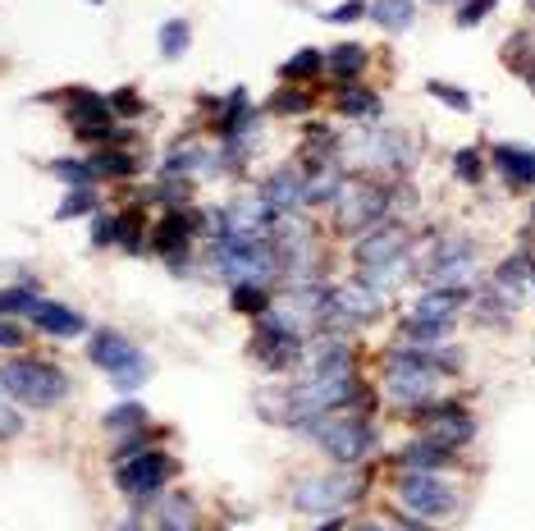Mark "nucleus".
Wrapping results in <instances>:
<instances>
[{"label": "nucleus", "instance_id": "1", "mask_svg": "<svg viewBox=\"0 0 535 531\" xmlns=\"http://www.w3.org/2000/svg\"><path fill=\"white\" fill-rule=\"evenodd\" d=\"M0 390L14 403H23V408H55L69 394V376L60 367H51V362L14 358L0 367Z\"/></svg>", "mask_w": 535, "mask_h": 531}, {"label": "nucleus", "instance_id": "2", "mask_svg": "<svg viewBox=\"0 0 535 531\" xmlns=\"http://www.w3.org/2000/svg\"><path fill=\"white\" fill-rule=\"evenodd\" d=\"M302 435H311L334 463L353 467L362 463L366 454L375 449V426L366 417H343V412H321V417H311V422L298 426Z\"/></svg>", "mask_w": 535, "mask_h": 531}, {"label": "nucleus", "instance_id": "3", "mask_svg": "<svg viewBox=\"0 0 535 531\" xmlns=\"http://www.w3.org/2000/svg\"><path fill=\"white\" fill-rule=\"evenodd\" d=\"M439 371H449L444 358H430L426 348H398L389 353V367H385V385L403 408L417 412L421 403H430V390H435Z\"/></svg>", "mask_w": 535, "mask_h": 531}, {"label": "nucleus", "instance_id": "4", "mask_svg": "<svg viewBox=\"0 0 535 531\" xmlns=\"http://www.w3.org/2000/svg\"><path fill=\"white\" fill-rule=\"evenodd\" d=\"M325 312H330V289H321V284H298V289L284 293L279 303H270V321L284 326L293 339H302V344L311 339V330L325 326Z\"/></svg>", "mask_w": 535, "mask_h": 531}, {"label": "nucleus", "instance_id": "5", "mask_svg": "<svg viewBox=\"0 0 535 531\" xmlns=\"http://www.w3.org/2000/svg\"><path fill=\"white\" fill-rule=\"evenodd\" d=\"M366 495L362 472H334V477H311L293 486V509L302 513H339Z\"/></svg>", "mask_w": 535, "mask_h": 531}, {"label": "nucleus", "instance_id": "6", "mask_svg": "<svg viewBox=\"0 0 535 531\" xmlns=\"http://www.w3.org/2000/svg\"><path fill=\"white\" fill-rule=\"evenodd\" d=\"M389 211V193L375 184H348L343 179L339 197H334V229L339 234H362V229H375L380 216Z\"/></svg>", "mask_w": 535, "mask_h": 531}, {"label": "nucleus", "instance_id": "7", "mask_svg": "<svg viewBox=\"0 0 535 531\" xmlns=\"http://www.w3.org/2000/svg\"><path fill=\"white\" fill-rule=\"evenodd\" d=\"M380 307H385V293L371 289L366 280H348L339 284V289H330V312H325V326H366V321H375L380 316Z\"/></svg>", "mask_w": 535, "mask_h": 531}, {"label": "nucleus", "instance_id": "8", "mask_svg": "<svg viewBox=\"0 0 535 531\" xmlns=\"http://www.w3.org/2000/svg\"><path fill=\"white\" fill-rule=\"evenodd\" d=\"M398 499H403V509L412 518H444V513H453V486H444L435 472H407L398 481Z\"/></svg>", "mask_w": 535, "mask_h": 531}, {"label": "nucleus", "instance_id": "9", "mask_svg": "<svg viewBox=\"0 0 535 531\" xmlns=\"http://www.w3.org/2000/svg\"><path fill=\"white\" fill-rule=\"evenodd\" d=\"M471 271H476V248L467 239H444L435 248V257L421 266L426 284H435V289H462V280Z\"/></svg>", "mask_w": 535, "mask_h": 531}, {"label": "nucleus", "instance_id": "10", "mask_svg": "<svg viewBox=\"0 0 535 531\" xmlns=\"http://www.w3.org/2000/svg\"><path fill=\"white\" fill-rule=\"evenodd\" d=\"M275 211H270L266 197H238L234 206H225V234L238 243H270V229H275Z\"/></svg>", "mask_w": 535, "mask_h": 531}, {"label": "nucleus", "instance_id": "11", "mask_svg": "<svg viewBox=\"0 0 535 531\" xmlns=\"http://www.w3.org/2000/svg\"><path fill=\"white\" fill-rule=\"evenodd\" d=\"M353 152L362 156L371 170H407L412 165V142H407V133H394V129H371L362 133V138L353 142Z\"/></svg>", "mask_w": 535, "mask_h": 531}, {"label": "nucleus", "instance_id": "12", "mask_svg": "<svg viewBox=\"0 0 535 531\" xmlns=\"http://www.w3.org/2000/svg\"><path fill=\"white\" fill-rule=\"evenodd\" d=\"M412 417H421V422H426V440H435V445H444V449H458L476 435V422H471L462 408H453V403H435V408L421 403Z\"/></svg>", "mask_w": 535, "mask_h": 531}, {"label": "nucleus", "instance_id": "13", "mask_svg": "<svg viewBox=\"0 0 535 531\" xmlns=\"http://www.w3.org/2000/svg\"><path fill=\"white\" fill-rule=\"evenodd\" d=\"M170 472H174V463L165 454H138L115 467V486L124 490V495H156V490L170 481Z\"/></svg>", "mask_w": 535, "mask_h": 531}, {"label": "nucleus", "instance_id": "14", "mask_svg": "<svg viewBox=\"0 0 535 531\" xmlns=\"http://www.w3.org/2000/svg\"><path fill=\"white\" fill-rule=\"evenodd\" d=\"M407 229L398 220H385V225H375L362 243H357V261H362V271H375V266H389V261L407 257Z\"/></svg>", "mask_w": 535, "mask_h": 531}, {"label": "nucleus", "instance_id": "15", "mask_svg": "<svg viewBox=\"0 0 535 531\" xmlns=\"http://www.w3.org/2000/svg\"><path fill=\"white\" fill-rule=\"evenodd\" d=\"M257 358L266 362L270 371H284V367H293V362L302 358V339H293L284 326H275V321H261V330H257Z\"/></svg>", "mask_w": 535, "mask_h": 531}, {"label": "nucleus", "instance_id": "16", "mask_svg": "<svg viewBox=\"0 0 535 531\" xmlns=\"http://www.w3.org/2000/svg\"><path fill=\"white\" fill-rule=\"evenodd\" d=\"M193 229H202V216H188V211H170V216L156 225V248L170 257L174 271H183V248L193 239Z\"/></svg>", "mask_w": 535, "mask_h": 531}, {"label": "nucleus", "instance_id": "17", "mask_svg": "<svg viewBox=\"0 0 535 531\" xmlns=\"http://www.w3.org/2000/svg\"><path fill=\"white\" fill-rule=\"evenodd\" d=\"M65 120L74 124L78 133H92V129H110V120H115V110H110L106 97H97V92H87V87H78V92H69V110Z\"/></svg>", "mask_w": 535, "mask_h": 531}, {"label": "nucleus", "instance_id": "18", "mask_svg": "<svg viewBox=\"0 0 535 531\" xmlns=\"http://www.w3.org/2000/svg\"><path fill=\"white\" fill-rule=\"evenodd\" d=\"M343 188V165L334 161H307V179H302V206H321L334 202Z\"/></svg>", "mask_w": 535, "mask_h": 531}, {"label": "nucleus", "instance_id": "19", "mask_svg": "<svg viewBox=\"0 0 535 531\" xmlns=\"http://www.w3.org/2000/svg\"><path fill=\"white\" fill-rule=\"evenodd\" d=\"M261 197L270 202V211L275 216H289V211H298L302 206V170L298 165H284V170H275L261 184Z\"/></svg>", "mask_w": 535, "mask_h": 531}, {"label": "nucleus", "instance_id": "20", "mask_svg": "<svg viewBox=\"0 0 535 531\" xmlns=\"http://www.w3.org/2000/svg\"><path fill=\"white\" fill-rule=\"evenodd\" d=\"M87 358L97 362V367L115 371V367H124L129 358H138V348H133V339L119 335V330H97L92 344H87Z\"/></svg>", "mask_w": 535, "mask_h": 531}, {"label": "nucleus", "instance_id": "21", "mask_svg": "<svg viewBox=\"0 0 535 531\" xmlns=\"http://www.w3.org/2000/svg\"><path fill=\"white\" fill-rule=\"evenodd\" d=\"M33 321L51 339H74V335H83V330H87V321L78 312H69V307H60V303H46V298H37Z\"/></svg>", "mask_w": 535, "mask_h": 531}, {"label": "nucleus", "instance_id": "22", "mask_svg": "<svg viewBox=\"0 0 535 531\" xmlns=\"http://www.w3.org/2000/svg\"><path fill=\"white\" fill-rule=\"evenodd\" d=\"M494 165L517 193L526 184H535V147H494Z\"/></svg>", "mask_w": 535, "mask_h": 531}, {"label": "nucleus", "instance_id": "23", "mask_svg": "<svg viewBox=\"0 0 535 531\" xmlns=\"http://www.w3.org/2000/svg\"><path fill=\"white\" fill-rule=\"evenodd\" d=\"M462 303L467 289H430L426 298H417V321H453Z\"/></svg>", "mask_w": 535, "mask_h": 531}, {"label": "nucleus", "instance_id": "24", "mask_svg": "<svg viewBox=\"0 0 535 531\" xmlns=\"http://www.w3.org/2000/svg\"><path fill=\"white\" fill-rule=\"evenodd\" d=\"M453 458V449L435 445V440H412V445L398 454V467L403 472H435V467H444Z\"/></svg>", "mask_w": 535, "mask_h": 531}, {"label": "nucleus", "instance_id": "25", "mask_svg": "<svg viewBox=\"0 0 535 531\" xmlns=\"http://www.w3.org/2000/svg\"><path fill=\"white\" fill-rule=\"evenodd\" d=\"M371 19L380 23L385 33H407V28H412V19H417V5H412V0H375Z\"/></svg>", "mask_w": 535, "mask_h": 531}, {"label": "nucleus", "instance_id": "26", "mask_svg": "<svg viewBox=\"0 0 535 531\" xmlns=\"http://www.w3.org/2000/svg\"><path fill=\"white\" fill-rule=\"evenodd\" d=\"M449 335H453V321H417V316H412L403 326L407 348H439Z\"/></svg>", "mask_w": 535, "mask_h": 531}, {"label": "nucleus", "instance_id": "27", "mask_svg": "<svg viewBox=\"0 0 535 531\" xmlns=\"http://www.w3.org/2000/svg\"><path fill=\"white\" fill-rule=\"evenodd\" d=\"M339 110L348 115V120H380V115H385L380 97H375V92H362V87H348V92H339Z\"/></svg>", "mask_w": 535, "mask_h": 531}, {"label": "nucleus", "instance_id": "28", "mask_svg": "<svg viewBox=\"0 0 535 531\" xmlns=\"http://www.w3.org/2000/svg\"><path fill=\"white\" fill-rule=\"evenodd\" d=\"M330 69L339 74V83H353V78L366 69V46H362V42L334 46V51H330Z\"/></svg>", "mask_w": 535, "mask_h": 531}, {"label": "nucleus", "instance_id": "29", "mask_svg": "<svg viewBox=\"0 0 535 531\" xmlns=\"http://www.w3.org/2000/svg\"><path fill=\"white\" fill-rule=\"evenodd\" d=\"M197 170H211V161H206L202 147H174L170 156H165V174H174V179H183V174H197Z\"/></svg>", "mask_w": 535, "mask_h": 531}, {"label": "nucleus", "instance_id": "30", "mask_svg": "<svg viewBox=\"0 0 535 531\" xmlns=\"http://www.w3.org/2000/svg\"><path fill=\"white\" fill-rule=\"evenodd\" d=\"M321 65H325L321 51H316V46H302L298 55H289V60H284V69H279V74H284V83H302V78H311Z\"/></svg>", "mask_w": 535, "mask_h": 531}, {"label": "nucleus", "instance_id": "31", "mask_svg": "<svg viewBox=\"0 0 535 531\" xmlns=\"http://www.w3.org/2000/svg\"><path fill=\"white\" fill-rule=\"evenodd\" d=\"M266 307H270V293L261 289L257 280H243V284H234V312L257 316V312H266Z\"/></svg>", "mask_w": 535, "mask_h": 531}, {"label": "nucleus", "instance_id": "32", "mask_svg": "<svg viewBox=\"0 0 535 531\" xmlns=\"http://www.w3.org/2000/svg\"><path fill=\"white\" fill-rule=\"evenodd\" d=\"M188 42H193V28H188L183 19L161 23V51H165V60H179V55L188 51Z\"/></svg>", "mask_w": 535, "mask_h": 531}, {"label": "nucleus", "instance_id": "33", "mask_svg": "<svg viewBox=\"0 0 535 531\" xmlns=\"http://www.w3.org/2000/svg\"><path fill=\"white\" fill-rule=\"evenodd\" d=\"M51 174L65 179V184H74V188H92V179H97L92 161H51Z\"/></svg>", "mask_w": 535, "mask_h": 531}, {"label": "nucleus", "instance_id": "34", "mask_svg": "<svg viewBox=\"0 0 535 531\" xmlns=\"http://www.w3.org/2000/svg\"><path fill=\"white\" fill-rule=\"evenodd\" d=\"M92 170L110 174V179H124V174L138 170V161H133V156H124V152H101V156H92Z\"/></svg>", "mask_w": 535, "mask_h": 531}, {"label": "nucleus", "instance_id": "35", "mask_svg": "<svg viewBox=\"0 0 535 531\" xmlns=\"http://www.w3.org/2000/svg\"><path fill=\"white\" fill-rule=\"evenodd\" d=\"M110 380H115V390H138L142 380H147V358H142V353L138 358H129L124 367L110 371Z\"/></svg>", "mask_w": 535, "mask_h": 531}, {"label": "nucleus", "instance_id": "36", "mask_svg": "<svg viewBox=\"0 0 535 531\" xmlns=\"http://www.w3.org/2000/svg\"><path fill=\"white\" fill-rule=\"evenodd\" d=\"M147 422V408L142 403H119L115 412H106V426L110 431H133V426Z\"/></svg>", "mask_w": 535, "mask_h": 531}, {"label": "nucleus", "instance_id": "37", "mask_svg": "<svg viewBox=\"0 0 535 531\" xmlns=\"http://www.w3.org/2000/svg\"><path fill=\"white\" fill-rule=\"evenodd\" d=\"M92 206H97V193H92V188H69V197L60 202V211H55V216H60V220H74V216H87Z\"/></svg>", "mask_w": 535, "mask_h": 531}, {"label": "nucleus", "instance_id": "38", "mask_svg": "<svg viewBox=\"0 0 535 531\" xmlns=\"http://www.w3.org/2000/svg\"><path fill=\"white\" fill-rule=\"evenodd\" d=\"M33 307H37V293L33 289H5V293H0V316L33 312Z\"/></svg>", "mask_w": 535, "mask_h": 531}, {"label": "nucleus", "instance_id": "39", "mask_svg": "<svg viewBox=\"0 0 535 531\" xmlns=\"http://www.w3.org/2000/svg\"><path fill=\"white\" fill-rule=\"evenodd\" d=\"M23 431V417L14 412V399L5 390H0V440H14V435Z\"/></svg>", "mask_w": 535, "mask_h": 531}, {"label": "nucleus", "instance_id": "40", "mask_svg": "<svg viewBox=\"0 0 535 531\" xmlns=\"http://www.w3.org/2000/svg\"><path fill=\"white\" fill-rule=\"evenodd\" d=\"M307 106H311L307 92H279V97L270 101V110H275V115H307Z\"/></svg>", "mask_w": 535, "mask_h": 531}, {"label": "nucleus", "instance_id": "41", "mask_svg": "<svg viewBox=\"0 0 535 531\" xmlns=\"http://www.w3.org/2000/svg\"><path fill=\"white\" fill-rule=\"evenodd\" d=\"M430 87V97H439L444 106H453V110H471V97L467 92H458V87H449V83H426Z\"/></svg>", "mask_w": 535, "mask_h": 531}, {"label": "nucleus", "instance_id": "42", "mask_svg": "<svg viewBox=\"0 0 535 531\" xmlns=\"http://www.w3.org/2000/svg\"><path fill=\"white\" fill-rule=\"evenodd\" d=\"M453 170H458V179H467V184H476V179H481V156H476V152H471V147H467V152H458V156H453Z\"/></svg>", "mask_w": 535, "mask_h": 531}, {"label": "nucleus", "instance_id": "43", "mask_svg": "<svg viewBox=\"0 0 535 531\" xmlns=\"http://www.w3.org/2000/svg\"><path fill=\"white\" fill-rule=\"evenodd\" d=\"M490 10H494V0H467V5L458 10V23H462V28H476V23H481Z\"/></svg>", "mask_w": 535, "mask_h": 531}, {"label": "nucleus", "instance_id": "44", "mask_svg": "<svg viewBox=\"0 0 535 531\" xmlns=\"http://www.w3.org/2000/svg\"><path fill=\"white\" fill-rule=\"evenodd\" d=\"M366 10H371V5H362V0H348V5H339V10H325V23H353V19H362Z\"/></svg>", "mask_w": 535, "mask_h": 531}, {"label": "nucleus", "instance_id": "45", "mask_svg": "<svg viewBox=\"0 0 535 531\" xmlns=\"http://www.w3.org/2000/svg\"><path fill=\"white\" fill-rule=\"evenodd\" d=\"M92 243H119V220H110V216H97V225H92Z\"/></svg>", "mask_w": 535, "mask_h": 531}, {"label": "nucleus", "instance_id": "46", "mask_svg": "<svg viewBox=\"0 0 535 531\" xmlns=\"http://www.w3.org/2000/svg\"><path fill=\"white\" fill-rule=\"evenodd\" d=\"M110 110H115V115H138L142 101L133 97V92H115V97H110Z\"/></svg>", "mask_w": 535, "mask_h": 531}, {"label": "nucleus", "instance_id": "47", "mask_svg": "<svg viewBox=\"0 0 535 531\" xmlns=\"http://www.w3.org/2000/svg\"><path fill=\"white\" fill-rule=\"evenodd\" d=\"M19 344H23L19 321H0V348H19Z\"/></svg>", "mask_w": 535, "mask_h": 531}, {"label": "nucleus", "instance_id": "48", "mask_svg": "<svg viewBox=\"0 0 535 531\" xmlns=\"http://www.w3.org/2000/svg\"><path fill=\"white\" fill-rule=\"evenodd\" d=\"M394 531H426V527H421L417 518H398V527H394Z\"/></svg>", "mask_w": 535, "mask_h": 531}, {"label": "nucleus", "instance_id": "49", "mask_svg": "<svg viewBox=\"0 0 535 531\" xmlns=\"http://www.w3.org/2000/svg\"><path fill=\"white\" fill-rule=\"evenodd\" d=\"M316 531H343V522H339V518H330V522H321Z\"/></svg>", "mask_w": 535, "mask_h": 531}, {"label": "nucleus", "instance_id": "50", "mask_svg": "<svg viewBox=\"0 0 535 531\" xmlns=\"http://www.w3.org/2000/svg\"><path fill=\"white\" fill-rule=\"evenodd\" d=\"M353 531H385V527H375V522H357Z\"/></svg>", "mask_w": 535, "mask_h": 531}, {"label": "nucleus", "instance_id": "51", "mask_svg": "<svg viewBox=\"0 0 535 531\" xmlns=\"http://www.w3.org/2000/svg\"><path fill=\"white\" fill-rule=\"evenodd\" d=\"M119 531H142V527H138V522H124V527H119Z\"/></svg>", "mask_w": 535, "mask_h": 531}, {"label": "nucleus", "instance_id": "52", "mask_svg": "<svg viewBox=\"0 0 535 531\" xmlns=\"http://www.w3.org/2000/svg\"><path fill=\"white\" fill-rule=\"evenodd\" d=\"M161 531H183V527H179V522H165V527H161Z\"/></svg>", "mask_w": 535, "mask_h": 531}, {"label": "nucleus", "instance_id": "53", "mask_svg": "<svg viewBox=\"0 0 535 531\" xmlns=\"http://www.w3.org/2000/svg\"><path fill=\"white\" fill-rule=\"evenodd\" d=\"M435 5H453V0H435Z\"/></svg>", "mask_w": 535, "mask_h": 531}, {"label": "nucleus", "instance_id": "54", "mask_svg": "<svg viewBox=\"0 0 535 531\" xmlns=\"http://www.w3.org/2000/svg\"><path fill=\"white\" fill-rule=\"evenodd\" d=\"M92 5H106V0H92Z\"/></svg>", "mask_w": 535, "mask_h": 531}, {"label": "nucleus", "instance_id": "55", "mask_svg": "<svg viewBox=\"0 0 535 531\" xmlns=\"http://www.w3.org/2000/svg\"><path fill=\"white\" fill-rule=\"evenodd\" d=\"M531 10H535V0H531Z\"/></svg>", "mask_w": 535, "mask_h": 531}]
</instances>
